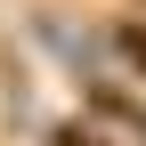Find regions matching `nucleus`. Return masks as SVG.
Returning a JSON list of instances; mask_svg holds the SVG:
<instances>
[{
    "instance_id": "1",
    "label": "nucleus",
    "mask_w": 146,
    "mask_h": 146,
    "mask_svg": "<svg viewBox=\"0 0 146 146\" xmlns=\"http://www.w3.org/2000/svg\"><path fill=\"white\" fill-rule=\"evenodd\" d=\"M114 57L130 65V73H146V25L130 16V25H114Z\"/></svg>"
}]
</instances>
